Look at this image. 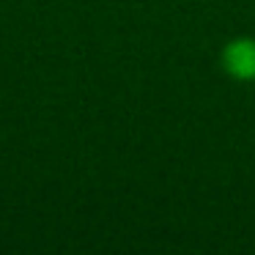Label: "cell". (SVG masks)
Here are the masks:
<instances>
[{"mask_svg": "<svg viewBox=\"0 0 255 255\" xmlns=\"http://www.w3.org/2000/svg\"><path fill=\"white\" fill-rule=\"evenodd\" d=\"M222 66L236 80H255V41L236 39L222 50Z\"/></svg>", "mask_w": 255, "mask_h": 255, "instance_id": "1", "label": "cell"}]
</instances>
